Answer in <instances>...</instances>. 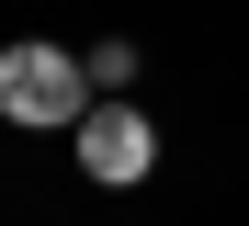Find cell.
Returning <instances> with one entry per match:
<instances>
[{"label":"cell","instance_id":"6da1fadb","mask_svg":"<svg viewBox=\"0 0 249 226\" xmlns=\"http://www.w3.org/2000/svg\"><path fill=\"white\" fill-rule=\"evenodd\" d=\"M0 113L12 124H91V57H68V45H12L0 57Z\"/></svg>","mask_w":249,"mask_h":226},{"label":"cell","instance_id":"7a4b0ae2","mask_svg":"<svg viewBox=\"0 0 249 226\" xmlns=\"http://www.w3.org/2000/svg\"><path fill=\"white\" fill-rule=\"evenodd\" d=\"M147 158H159V136H147L136 113H113V102H102L91 124H79V170H91V181H136Z\"/></svg>","mask_w":249,"mask_h":226}]
</instances>
